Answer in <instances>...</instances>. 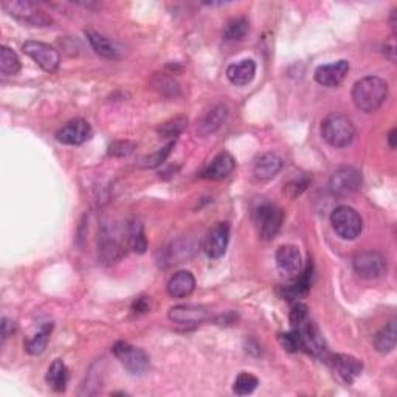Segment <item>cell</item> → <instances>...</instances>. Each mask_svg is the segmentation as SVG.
Segmentation results:
<instances>
[{
    "label": "cell",
    "instance_id": "cell-1",
    "mask_svg": "<svg viewBox=\"0 0 397 397\" xmlns=\"http://www.w3.org/2000/svg\"><path fill=\"white\" fill-rule=\"evenodd\" d=\"M388 98V84L379 76H365L354 84L352 101L358 111L372 113L379 111Z\"/></svg>",
    "mask_w": 397,
    "mask_h": 397
},
{
    "label": "cell",
    "instance_id": "cell-2",
    "mask_svg": "<svg viewBox=\"0 0 397 397\" xmlns=\"http://www.w3.org/2000/svg\"><path fill=\"white\" fill-rule=\"evenodd\" d=\"M323 140L332 148H348L356 139V127L343 113H330L321 123Z\"/></svg>",
    "mask_w": 397,
    "mask_h": 397
},
{
    "label": "cell",
    "instance_id": "cell-3",
    "mask_svg": "<svg viewBox=\"0 0 397 397\" xmlns=\"http://www.w3.org/2000/svg\"><path fill=\"white\" fill-rule=\"evenodd\" d=\"M330 223L334 232L346 241L356 239L363 228V221L360 218V214L354 208L346 205L337 207L330 213Z\"/></svg>",
    "mask_w": 397,
    "mask_h": 397
},
{
    "label": "cell",
    "instance_id": "cell-4",
    "mask_svg": "<svg viewBox=\"0 0 397 397\" xmlns=\"http://www.w3.org/2000/svg\"><path fill=\"white\" fill-rule=\"evenodd\" d=\"M4 10L13 16L14 19L20 20L32 27H48L52 24V18L39 10L38 6L32 2H24V0H6L2 4Z\"/></svg>",
    "mask_w": 397,
    "mask_h": 397
},
{
    "label": "cell",
    "instance_id": "cell-5",
    "mask_svg": "<svg viewBox=\"0 0 397 397\" xmlns=\"http://www.w3.org/2000/svg\"><path fill=\"white\" fill-rule=\"evenodd\" d=\"M112 352L132 375H141L148 371L149 357L143 349L135 348L126 342H117L113 344Z\"/></svg>",
    "mask_w": 397,
    "mask_h": 397
},
{
    "label": "cell",
    "instance_id": "cell-6",
    "mask_svg": "<svg viewBox=\"0 0 397 397\" xmlns=\"http://www.w3.org/2000/svg\"><path fill=\"white\" fill-rule=\"evenodd\" d=\"M284 221V213L275 204H263L256 210L259 236L264 241L275 239Z\"/></svg>",
    "mask_w": 397,
    "mask_h": 397
},
{
    "label": "cell",
    "instance_id": "cell-7",
    "mask_svg": "<svg viewBox=\"0 0 397 397\" xmlns=\"http://www.w3.org/2000/svg\"><path fill=\"white\" fill-rule=\"evenodd\" d=\"M354 270L363 279H377L386 273V259L377 251H360L352 259Z\"/></svg>",
    "mask_w": 397,
    "mask_h": 397
},
{
    "label": "cell",
    "instance_id": "cell-8",
    "mask_svg": "<svg viewBox=\"0 0 397 397\" xmlns=\"http://www.w3.org/2000/svg\"><path fill=\"white\" fill-rule=\"evenodd\" d=\"M24 53L32 57V60L38 64V66L52 74L57 67H60L61 57L57 50L52 46L46 44V42H39V41H27L25 44L22 46Z\"/></svg>",
    "mask_w": 397,
    "mask_h": 397
},
{
    "label": "cell",
    "instance_id": "cell-9",
    "mask_svg": "<svg viewBox=\"0 0 397 397\" xmlns=\"http://www.w3.org/2000/svg\"><path fill=\"white\" fill-rule=\"evenodd\" d=\"M360 185H362V174L351 166L337 169L329 180V190L337 197L349 196L358 190Z\"/></svg>",
    "mask_w": 397,
    "mask_h": 397
},
{
    "label": "cell",
    "instance_id": "cell-10",
    "mask_svg": "<svg viewBox=\"0 0 397 397\" xmlns=\"http://www.w3.org/2000/svg\"><path fill=\"white\" fill-rule=\"evenodd\" d=\"M92 127L85 120L76 118L69 121L66 126H62L56 134V140L62 144L70 146H79L92 139Z\"/></svg>",
    "mask_w": 397,
    "mask_h": 397
},
{
    "label": "cell",
    "instance_id": "cell-11",
    "mask_svg": "<svg viewBox=\"0 0 397 397\" xmlns=\"http://www.w3.org/2000/svg\"><path fill=\"white\" fill-rule=\"evenodd\" d=\"M230 241V225L227 222H219L214 225L204 241V251L208 258H221L227 251Z\"/></svg>",
    "mask_w": 397,
    "mask_h": 397
},
{
    "label": "cell",
    "instance_id": "cell-12",
    "mask_svg": "<svg viewBox=\"0 0 397 397\" xmlns=\"http://www.w3.org/2000/svg\"><path fill=\"white\" fill-rule=\"evenodd\" d=\"M277 265L287 278H297L301 272V253L297 245L286 244L277 250Z\"/></svg>",
    "mask_w": 397,
    "mask_h": 397
},
{
    "label": "cell",
    "instance_id": "cell-13",
    "mask_svg": "<svg viewBox=\"0 0 397 397\" xmlns=\"http://www.w3.org/2000/svg\"><path fill=\"white\" fill-rule=\"evenodd\" d=\"M349 71V62L346 60H340L337 62L320 66L315 70V81L324 88H337Z\"/></svg>",
    "mask_w": 397,
    "mask_h": 397
},
{
    "label": "cell",
    "instance_id": "cell-14",
    "mask_svg": "<svg viewBox=\"0 0 397 397\" xmlns=\"http://www.w3.org/2000/svg\"><path fill=\"white\" fill-rule=\"evenodd\" d=\"M298 330L301 334L302 349H306L315 357H326V342H324L320 329L312 321H306L302 326L298 328Z\"/></svg>",
    "mask_w": 397,
    "mask_h": 397
},
{
    "label": "cell",
    "instance_id": "cell-15",
    "mask_svg": "<svg viewBox=\"0 0 397 397\" xmlns=\"http://www.w3.org/2000/svg\"><path fill=\"white\" fill-rule=\"evenodd\" d=\"M168 319L177 324H200L210 320V312L204 306L183 305L171 307L168 312Z\"/></svg>",
    "mask_w": 397,
    "mask_h": 397
},
{
    "label": "cell",
    "instance_id": "cell-16",
    "mask_svg": "<svg viewBox=\"0 0 397 397\" xmlns=\"http://www.w3.org/2000/svg\"><path fill=\"white\" fill-rule=\"evenodd\" d=\"M196 288V278L191 272L188 270H180L174 273L168 281L166 291L171 298H185L190 297Z\"/></svg>",
    "mask_w": 397,
    "mask_h": 397
},
{
    "label": "cell",
    "instance_id": "cell-17",
    "mask_svg": "<svg viewBox=\"0 0 397 397\" xmlns=\"http://www.w3.org/2000/svg\"><path fill=\"white\" fill-rule=\"evenodd\" d=\"M332 366L346 384H352L363 370V363L358 358L346 356V354H337V356L332 357Z\"/></svg>",
    "mask_w": 397,
    "mask_h": 397
},
{
    "label": "cell",
    "instance_id": "cell-18",
    "mask_svg": "<svg viewBox=\"0 0 397 397\" xmlns=\"http://www.w3.org/2000/svg\"><path fill=\"white\" fill-rule=\"evenodd\" d=\"M228 117V109L223 104H218L213 106L210 111H208L202 120L199 121L197 126V134L200 137H208L214 134L218 129H221V126L225 123Z\"/></svg>",
    "mask_w": 397,
    "mask_h": 397
},
{
    "label": "cell",
    "instance_id": "cell-19",
    "mask_svg": "<svg viewBox=\"0 0 397 397\" xmlns=\"http://www.w3.org/2000/svg\"><path fill=\"white\" fill-rule=\"evenodd\" d=\"M236 162L232 154L221 153L216 155L208 168L202 172V177L208 180H222L228 177L235 171Z\"/></svg>",
    "mask_w": 397,
    "mask_h": 397
},
{
    "label": "cell",
    "instance_id": "cell-20",
    "mask_svg": "<svg viewBox=\"0 0 397 397\" xmlns=\"http://www.w3.org/2000/svg\"><path fill=\"white\" fill-rule=\"evenodd\" d=\"M256 75V64L253 60H242L236 64H232L227 69V78L230 83L237 85V88H244V85L250 84L253 81Z\"/></svg>",
    "mask_w": 397,
    "mask_h": 397
},
{
    "label": "cell",
    "instance_id": "cell-21",
    "mask_svg": "<svg viewBox=\"0 0 397 397\" xmlns=\"http://www.w3.org/2000/svg\"><path fill=\"white\" fill-rule=\"evenodd\" d=\"M283 168V160L275 154H263L256 158L253 172L258 180H270Z\"/></svg>",
    "mask_w": 397,
    "mask_h": 397
},
{
    "label": "cell",
    "instance_id": "cell-22",
    "mask_svg": "<svg viewBox=\"0 0 397 397\" xmlns=\"http://www.w3.org/2000/svg\"><path fill=\"white\" fill-rule=\"evenodd\" d=\"M194 255V244L190 241H176L174 244H171L168 249H166L163 255L162 264L165 267L183 263L185 259L191 258Z\"/></svg>",
    "mask_w": 397,
    "mask_h": 397
},
{
    "label": "cell",
    "instance_id": "cell-23",
    "mask_svg": "<svg viewBox=\"0 0 397 397\" xmlns=\"http://www.w3.org/2000/svg\"><path fill=\"white\" fill-rule=\"evenodd\" d=\"M46 380H47V384L55 389V391H64L69 382V370H67L66 363H64L62 360L56 358L48 368Z\"/></svg>",
    "mask_w": 397,
    "mask_h": 397
},
{
    "label": "cell",
    "instance_id": "cell-24",
    "mask_svg": "<svg viewBox=\"0 0 397 397\" xmlns=\"http://www.w3.org/2000/svg\"><path fill=\"white\" fill-rule=\"evenodd\" d=\"M85 36H88L90 46L99 56L106 57V60H118L120 57L118 50L115 48V46L106 38V36L99 34L93 30H85Z\"/></svg>",
    "mask_w": 397,
    "mask_h": 397
},
{
    "label": "cell",
    "instance_id": "cell-25",
    "mask_svg": "<svg viewBox=\"0 0 397 397\" xmlns=\"http://www.w3.org/2000/svg\"><path fill=\"white\" fill-rule=\"evenodd\" d=\"M396 337H397V329H396V321L391 320L388 324H385L377 334L374 337V348L377 349L380 354H388L396 348Z\"/></svg>",
    "mask_w": 397,
    "mask_h": 397
},
{
    "label": "cell",
    "instance_id": "cell-26",
    "mask_svg": "<svg viewBox=\"0 0 397 397\" xmlns=\"http://www.w3.org/2000/svg\"><path fill=\"white\" fill-rule=\"evenodd\" d=\"M53 330V324L48 323L44 324L33 337L28 338V340L24 343L25 351L30 354V356H41L42 352L46 351L48 340H50V334Z\"/></svg>",
    "mask_w": 397,
    "mask_h": 397
},
{
    "label": "cell",
    "instance_id": "cell-27",
    "mask_svg": "<svg viewBox=\"0 0 397 397\" xmlns=\"http://www.w3.org/2000/svg\"><path fill=\"white\" fill-rule=\"evenodd\" d=\"M312 273H314V264L309 261L306 270L302 272L301 275H298V278L295 279V283L286 291L288 300L305 297V295L309 292L310 284H312Z\"/></svg>",
    "mask_w": 397,
    "mask_h": 397
},
{
    "label": "cell",
    "instance_id": "cell-28",
    "mask_svg": "<svg viewBox=\"0 0 397 397\" xmlns=\"http://www.w3.org/2000/svg\"><path fill=\"white\" fill-rule=\"evenodd\" d=\"M127 244L137 253H144L148 249L146 236H144L143 225L139 221H134L131 225L127 227Z\"/></svg>",
    "mask_w": 397,
    "mask_h": 397
},
{
    "label": "cell",
    "instance_id": "cell-29",
    "mask_svg": "<svg viewBox=\"0 0 397 397\" xmlns=\"http://www.w3.org/2000/svg\"><path fill=\"white\" fill-rule=\"evenodd\" d=\"M20 70L19 56L13 52L10 47H0V71L6 76L18 75Z\"/></svg>",
    "mask_w": 397,
    "mask_h": 397
},
{
    "label": "cell",
    "instance_id": "cell-30",
    "mask_svg": "<svg viewBox=\"0 0 397 397\" xmlns=\"http://www.w3.org/2000/svg\"><path fill=\"white\" fill-rule=\"evenodd\" d=\"M249 32V20L245 18H236L232 19L225 25L223 30V39L225 41H241L245 38V34Z\"/></svg>",
    "mask_w": 397,
    "mask_h": 397
},
{
    "label": "cell",
    "instance_id": "cell-31",
    "mask_svg": "<svg viewBox=\"0 0 397 397\" xmlns=\"http://www.w3.org/2000/svg\"><path fill=\"white\" fill-rule=\"evenodd\" d=\"M259 385V380L250 372H241L237 375L233 385V391L237 396H249L255 391Z\"/></svg>",
    "mask_w": 397,
    "mask_h": 397
},
{
    "label": "cell",
    "instance_id": "cell-32",
    "mask_svg": "<svg viewBox=\"0 0 397 397\" xmlns=\"http://www.w3.org/2000/svg\"><path fill=\"white\" fill-rule=\"evenodd\" d=\"M186 125H188V120L185 117H176V118L163 123L162 126H158L157 131L162 137H165V139H172V137L176 139L179 134L183 132Z\"/></svg>",
    "mask_w": 397,
    "mask_h": 397
},
{
    "label": "cell",
    "instance_id": "cell-33",
    "mask_svg": "<svg viewBox=\"0 0 397 397\" xmlns=\"http://www.w3.org/2000/svg\"><path fill=\"white\" fill-rule=\"evenodd\" d=\"M310 182H312V177L309 176H300L298 179H293L284 185V194L291 199H297L307 190Z\"/></svg>",
    "mask_w": 397,
    "mask_h": 397
},
{
    "label": "cell",
    "instance_id": "cell-34",
    "mask_svg": "<svg viewBox=\"0 0 397 397\" xmlns=\"http://www.w3.org/2000/svg\"><path fill=\"white\" fill-rule=\"evenodd\" d=\"M174 148V141H171L166 144V146L160 148L158 151H155L154 154H151L148 157H144L143 158V168H149V169H153V168H157V166H160L166 158H168V155L171 154V149Z\"/></svg>",
    "mask_w": 397,
    "mask_h": 397
},
{
    "label": "cell",
    "instance_id": "cell-35",
    "mask_svg": "<svg viewBox=\"0 0 397 397\" xmlns=\"http://www.w3.org/2000/svg\"><path fill=\"white\" fill-rule=\"evenodd\" d=\"M279 343L283 348L288 352H297L300 349H302V340H301V334L298 329L291 330V332H284V334H279Z\"/></svg>",
    "mask_w": 397,
    "mask_h": 397
},
{
    "label": "cell",
    "instance_id": "cell-36",
    "mask_svg": "<svg viewBox=\"0 0 397 397\" xmlns=\"http://www.w3.org/2000/svg\"><path fill=\"white\" fill-rule=\"evenodd\" d=\"M288 320H291V324L295 329L302 326V324L307 321V306L302 305V302H297L291 310Z\"/></svg>",
    "mask_w": 397,
    "mask_h": 397
},
{
    "label": "cell",
    "instance_id": "cell-37",
    "mask_svg": "<svg viewBox=\"0 0 397 397\" xmlns=\"http://www.w3.org/2000/svg\"><path fill=\"white\" fill-rule=\"evenodd\" d=\"M135 143L132 141H115L109 146V155L127 157L134 153Z\"/></svg>",
    "mask_w": 397,
    "mask_h": 397
},
{
    "label": "cell",
    "instance_id": "cell-38",
    "mask_svg": "<svg viewBox=\"0 0 397 397\" xmlns=\"http://www.w3.org/2000/svg\"><path fill=\"white\" fill-rule=\"evenodd\" d=\"M14 330H16V324H14V323L10 321V320L4 319V323H2V337H4V340H5V338L8 337V335H11Z\"/></svg>",
    "mask_w": 397,
    "mask_h": 397
},
{
    "label": "cell",
    "instance_id": "cell-39",
    "mask_svg": "<svg viewBox=\"0 0 397 397\" xmlns=\"http://www.w3.org/2000/svg\"><path fill=\"white\" fill-rule=\"evenodd\" d=\"M385 55L389 57V61L394 62L396 61V46H394V39H391L385 44Z\"/></svg>",
    "mask_w": 397,
    "mask_h": 397
},
{
    "label": "cell",
    "instance_id": "cell-40",
    "mask_svg": "<svg viewBox=\"0 0 397 397\" xmlns=\"http://www.w3.org/2000/svg\"><path fill=\"white\" fill-rule=\"evenodd\" d=\"M396 135H397L396 129H391V131H389V134H388V144H389V148H391V149L396 148V139H397Z\"/></svg>",
    "mask_w": 397,
    "mask_h": 397
}]
</instances>
